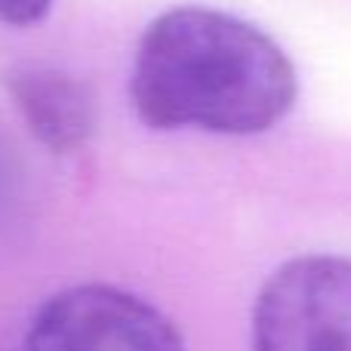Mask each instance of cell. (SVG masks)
Segmentation results:
<instances>
[{"mask_svg": "<svg viewBox=\"0 0 351 351\" xmlns=\"http://www.w3.org/2000/svg\"><path fill=\"white\" fill-rule=\"evenodd\" d=\"M296 68L274 37L210 6H176L139 37L130 99L152 130L256 136L296 102Z\"/></svg>", "mask_w": 351, "mask_h": 351, "instance_id": "cell-1", "label": "cell"}, {"mask_svg": "<svg viewBox=\"0 0 351 351\" xmlns=\"http://www.w3.org/2000/svg\"><path fill=\"white\" fill-rule=\"evenodd\" d=\"M49 6L53 0H0V22L25 28V25L40 22L49 12Z\"/></svg>", "mask_w": 351, "mask_h": 351, "instance_id": "cell-5", "label": "cell"}, {"mask_svg": "<svg viewBox=\"0 0 351 351\" xmlns=\"http://www.w3.org/2000/svg\"><path fill=\"white\" fill-rule=\"evenodd\" d=\"M253 351H351V259L284 262L256 299Z\"/></svg>", "mask_w": 351, "mask_h": 351, "instance_id": "cell-2", "label": "cell"}, {"mask_svg": "<svg viewBox=\"0 0 351 351\" xmlns=\"http://www.w3.org/2000/svg\"><path fill=\"white\" fill-rule=\"evenodd\" d=\"M10 96L43 148L71 154L93 136V96L77 77L53 65H19L6 77Z\"/></svg>", "mask_w": 351, "mask_h": 351, "instance_id": "cell-4", "label": "cell"}, {"mask_svg": "<svg viewBox=\"0 0 351 351\" xmlns=\"http://www.w3.org/2000/svg\"><path fill=\"white\" fill-rule=\"evenodd\" d=\"M22 351H185V342L148 299L111 284H80L37 308Z\"/></svg>", "mask_w": 351, "mask_h": 351, "instance_id": "cell-3", "label": "cell"}]
</instances>
